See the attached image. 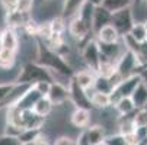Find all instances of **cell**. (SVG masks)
<instances>
[{
    "instance_id": "cell-18",
    "label": "cell",
    "mask_w": 147,
    "mask_h": 145,
    "mask_svg": "<svg viewBox=\"0 0 147 145\" xmlns=\"http://www.w3.org/2000/svg\"><path fill=\"white\" fill-rule=\"evenodd\" d=\"M73 78L77 81V84L82 86L83 89H93V84H95V78H96V73H93L92 70H80V71H76Z\"/></svg>"
},
{
    "instance_id": "cell-14",
    "label": "cell",
    "mask_w": 147,
    "mask_h": 145,
    "mask_svg": "<svg viewBox=\"0 0 147 145\" xmlns=\"http://www.w3.org/2000/svg\"><path fill=\"white\" fill-rule=\"evenodd\" d=\"M45 123V118L39 116L34 109L22 110V126L24 129H41Z\"/></svg>"
},
{
    "instance_id": "cell-37",
    "label": "cell",
    "mask_w": 147,
    "mask_h": 145,
    "mask_svg": "<svg viewBox=\"0 0 147 145\" xmlns=\"http://www.w3.org/2000/svg\"><path fill=\"white\" fill-rule=\"evenodd\" d=\"M32 5H34V0H18V10L29 13V10L32 9Z\"/></svg>"
},
{
    "instance_id": "cell-40",
    "label": "cell",
    "mask_w": 147,
    "mask_h": 145,
    "mask_svg": "<svg viewBox=\"0 0 147 145\" xmlns=\"http://www.w3.org/2000/svg\"><path fill=\"white\" fill-rule=\"evenodd\" d=\"M34 145H50V144H48V139H47L42 134H41V135L36 138V141L34 142Z\"/></svg>"
},
{
    "instance_id": "cell-29",
    "label": "cell",
    "mask_w": 147,
    "mask_h": 145,
    "mask_svg": "<svg viewBox=\"0 0 147 145\" xmlns=\"http://www.w3.org/2000/svg\"><path fill=\"white\" fill-rule=\"evenodd\" d=\"M128 35L134 41H137V42H144V41H147V31H146V26H144L143 22H136Z\"/></svg>"
},
{
    "instance_id": "cell-6",
    "label": "cell",
    "mask_w": 147,
    "mask_h": 145,
    "mask_svg": "<svg viewBox=\"0 0 147 145\" xmlns=\"http://www.w3.org/2000/svg\"><path fill=\"white\" fill-rule=\"evenodd\" d=\"M69 90H70V100L74 105V108L88 109V110L93 109L92 100H90V94L88 93L86 89H83L82 86H79L74 78H71L69 81Z\"/></svg>"
},
{
    "instance_id": "cell-39",
    "label": "cell",
    "mask_w": 147,
    "mask_h": 145,
    "mask_svg": "<svg viewBox=\"0 0 147 145\" xmlns=\"http://www.w3.org/2000/svg\"><path fill=\"white\" fill-rule=\"evenodd\" d=\"M76 141H77V145H90L89 138H88V134H86V129L80 132V135L77 136Z\"/></svg>"
},
{
    "instance_id": "cell-26",
    "label": "cell",
    "mask_w": 147,
    "mask_h": 145,
    "mask_svg": "<svg viewBox=\"0 0 147 145\" xmlns=\"http://www.w3.org/2000/svg\"><path fill=\"white\" fill-rule=\"evenodd\" d=\"M86 134L89 138L90 145H98L105 142V138H107V134H105V129L102 126H92V128H86Z\"/></svg>"
},
{
    "instance_id": "cell-47",
    "label": "cell",
    "mask_w": 147,
    "mask_h": 145,
    "mask_svg": "<svg viewBox=\"0 0 147 145\" xmlns=\"http://www.w3.org/2000/svg\"><path fill=\"white\" fill-rule=\"evenodd\" d=\"M25 145H34V144H25Z\"/></svg>"
},
{
    "instance_id": "cell-16",
    "label": "cell",
    "mask_w": 147,
    "mask_h": 145,
    "mask_svg": "<svg viewBox=\"0 0 147 145\" xmlns=\"http://www.w3.org/2000/svg\"><path fill=\"white\" fill-rule=\"evenodd\" d=\"M95 38L98 39V42H100V44H115V42H119L121 35L115 29L114 25H107V26L102 28L96 33Z\"/></svg>"
},
{
    "instance_id": "cell-46",
    "label": "cell",
    "mask_w": 147,
    "mask_h": 145,
    "mask_svg": "<svg viewBox=\"0 0 147 145\" xmlns=\"http://www.w3.org/2000/svg\"><path fill=\"white\" fill-rule=\"evenodd\" d=\"M144 109H147V103H146V106H144Z\"/></svg>"
},
{
    "instance_id": "cell-36",
    "label": "cell",
    "mask_w": 147,
    "mask_h": 145,
    "mask_svg": "<svg viewBox=\"0 0 147 145\" xmlns=\"http://www.w3.org/2000/svg\"><path fill=\"white\" fill-rule=\"evenodd\" d=\"M0 145H20V142H19L18 136H12V135L3 134L2 136H0Z\"/></svg>"
},
{
    "instance_id": "cell-41",
    "label": "cell",
    "mask_w": 147,
    "mask_h": 145,
    "mask_svg": "<svg viewBox=\"0 0 147 145\" xmlns=\"http://www.w3.org/2000/svg\"><path fill=\"white\" fill-rule=\"evenodd\" d=\"M138 74H140V77H141V80L147 84V67H141L140 70H138Z\"/></svg>"
},
{
    "instance_id": "cell-19",
    "label": "cell",
    "mask_w": 147,
    "mask_h": 145,
    "mask_svg": "<svg viewBox=\"0 0 147 145\" xmlns=\"http://www.w3.org/2000/svg\"><path fill=\"white\" fill-rule=\"evenodd\" d=\"M112 106H114V109L117 110V113L121 115V116L133 115V113L137 110V108H136V105H134V102H133L131 97H122V99H119L117 103H114Z\"/></svg>"
},
{
    "instance_id": "cell-17",
    "label": "cell",
    "mask_w": 147,
    "mask_h": 145,
    "mask_svg": "<svg viewBox=\"0 0 147 145\" xmlns=\"http://www.w3.org/2000/svg\"><path fill=\"white\" fill-rule=\"evenodd\" d=\"M70 120H71V125L73 126L86 129L89 126V122H90V110L76 108L73 110L71 116H70Z\"/></svg>"
},
{
    "instance_id": "cell-7",
    "label": "cell",
    "mask_w": 147,
    "mask_h": 145,
    "mask_svg": "<svg viewBox=\"0 0 147 145\" xmlns=\"http://www.w3.org/2000/svg\"><path fill=\"white\" fill-rule=\"evenodd\" d=\"M140 81H141V77L140 74H134L131 77H127V78H124L122 81H119L118 84L115 86L114 92L111 93V100H112V105L114 103H117L119 99L122 97H131V94L134 93L136 87L140 84Z\"/></svg>"
},
{
    "instance_id": "cell-11",
    "label": "cell",
    "mask_w": 147,
    "mask_h": 145,
    "mask_svg": "<svg viewBox=\"0 0 147 145\" xmlns=\"http://www.w3.org/2000/svg\"><path fill=\"white\" fill-rule=\"evenodd\" d=\"M112 22V13L105 9L102 5H96L95 10H93V20H92V31L96 35L102 28H105L107 25H111Z\"/></svg>"
},
{
    "instance_id": "cell-32",
    "label": "cell",
    "mask_w": 147,
    "mask_h": 145,
    "mask_svg": "<svg viewBox=\"0 0 147 145\" xmlns=\"http://www.w3.org/2000/svg\"><path fill=\"white\" fill-rule=\"evenodd\" d=\"M134 54L137 55V59L140 63V68L147 65V41L138 44V48L134 51Z\"/></svg>"
},
{
    "instance_id": "cell-24",
    "label": "cell",
    "mask_w": 147,
    "mask_h": 145,
    "mask_svg": "<svg viewBox=\"0 0 147 145\" xmlns=\"http://www.w3.org/2000/svg\"><path fill=\"white\" fill-rule=\"evenodd\" d=\"M100 5L105 9H108L111 13H115V12H119L122 9L131 7L134 5V0H102Z\"/></svg>"
},
{
    "instance_id": "cell-9",
    "label": "cell",
    "mask_w": 147,
    "mask_h": 145,
    "mask_svg": "<svg viewBox=\"0 0 147 145\" xmlns=\"http://www.w3.org/2000/svg\"><path fill=\"white\" fill-rule=\"evenodd\" d=\"M99 47H100V63L103 61H111V63H118L119 58L122 57V54L125 52L127 47H122L119 42H115V44H100L99 42Z\"/></svg>"
},
{
    "instance_id": "cell-23",
    "label": "cell",
    "mask_w": 147,
    "mask_h": 145,
    "mask_svg": "<svg viewBox=\"0 0 147 145\" xmlns=\"http://www.w3.org/2000/svg\"><path fill=\"white\" fill-rule=\"evenodd\" d=\"M131 99H133L137 109H141V108L146 106V103H147V84L143 80L140 81V84L136 87L134 93L131 94Z\"/></svg>"
},
{
    "instance_id": "cell-22",
    "label": "cell",
    "mask_w": 147,
    "mask_h": 145,
    "mask_svg": "<svg viewBox=\"0 0 147 145\" xmlns=\"http://www.w3.org/2000/svg\"><path fill=\"white\" fill-rule=\"evenodd\" d=\"M114 89H115V84H114V81H112L109 77L96 74L95 84H93V90H95V92H100V93H108V94H111V93L114 92Z\"/></svg>"
},
{
    "instance_id": "cell-30",
    "label": "cell",
    "mask_w": 147,
    "mask_h": 145,
    "mask_svg": "<svg viewBox=\"0 0 147 145\" xmlns=\"http://www.w3.org/2000/svg\"><path fill=\"white\" fill-rule=\"evenodd\" d=\"M133 119L137 128H147V109H137L133 115Z\"/></svg>"
},
{
    "instance_id": "cell-35",
    "label": "cell",
    "mask_w": 147,
    "mask_h": 145,
    "mask_svg": "<svg viewBox=\"0 0 147 145\" xmlns=\"http://www.w3.org/2000/svg\"><path fill=\"white\" fill-rule=\"evenodd\" d=\"M22 131H24V128H20V126H18V125H13V123H7V122H6V126H5V134H6V135L19 136Z\"/></svg>"
},
{
    "instance_id": "cell-3",
    "label": "cell",
    "mask_w": 147,
    "mask_h": 145,
    "mask_svg": "<svg viewBox=\"0 0 147 145\" xmlns=\"http://www.w3.org/2000/svg\"><path fill=\"white\" fill-rule=\"evenodd\" d=\"M82 58L85 61L89 70L98 74L99 67H100V47L98 39H88L85 47L82 48Z\"/></svg>"
},
{
    "instance_id": "cell-20",
    "label": "cell",
    "mask_w": 147,
    "mask_h": 145,
    "mask_svg": "<svg viewBox=\"0 0 147 145\" xmlns=\"http://www.w3.org/2000/svg\"><path fill=\"white\" fill-rule=\"evenodd\" d=\"M2 38H3V48L10 49V51H15V52L19 49V38H18L15 29L6 28L2 32Z\"/></svg>"
},
{
    "instance_id": "cell-31",
    "label": "cell",
    "mask_w": 147,
    "mask_h": 145,
    "mask_svg": "<svg viewBox=\"0 0 147 145\" xmlns=\"http://www.w3.org/2000/svg\"><path fill=\"white\" fill-rule=\"evenodd\" d=\"M16 86V81H9V83H0V106L6 102L9 94L12 93L13 87Z\"/></svg>"
},
{
    "instance_id": "cell-45",
    "label": "cell",
    "mask_w": 147,
    "mask_h": 145,
    "mask_svg": "<svg viewBox=\"0 0 147 145\" xmlns=\"http://www.w3.org/2000/svg\"><path fill=\"white\" fill-rule=\"evenodd\" d=\"M98 145H107V144H105V142H102V144H98Z\"/></svg>"
},
{
    "instance_id": "cell-33",
    "label": "cell",
    "mask_w": 147,
    "mask_h": 145,
    "mask_svg": "<svg viewBox=\"0 0 147 145\" xmlns=\"http://www.w3.org/2000/svg\"><path fill=\"white\" fill-rule=\"evenodd\" d=\"M105 144L107 145H130L128 139L122 134H115V135H109L105 138Z\"/></svg>"
},
{
    "instance_id": "cell-25",
    "label": "cell",
    "mask_w": 147,
    "mask_h": 145,
    "mask_svg": "<svg viewBox=\"0 0 147 145\" xmlns=\"http://www.w3.org/2000/svg\"><path fill=\"white\" fill-rule=\"evenodd\" d=\"M16 63V52L3 48L0 51V70H10Z\"/></svg>"
},
{
    "instance_id": "cell-5",
    "label": "cell",
    "mask_w": 147,
    "mask_h": 145,
    "mask_svg": "<svg viewBox=\"0 0 147 145\" xmlns=\"http://www.w3.org/2000/svg\"><path fill=\"white\" fill-rule=\"evenodd\" d=\"M134 23H136V20H134V13H133L131 7H127V9H122L119 12L112 13L111 25L115 26V29L119 32L121 38L125 36V35H128L131 32Z\"/></svg>"
},
{
    "instance_id": "cell-43",
    "label": "cell",
    "mask_w": 147,
    "mask_h": 145,
    "mask_svg": "<svg viewBox=\"0 0 147 145\" xmlns=\"http://www.w3.org/2000/svg\"><path fill=\"white\" fill-rule=\"evenodd\" d=\"M3 49V38H2V32H0V51Z\"/></svg>"
},
{
    "instance_id": "cell-2",
    "label": "cell",
    "mask_w": 147,
    "mask_h": 145,
    "mask_svg": "<svg viewBox=\"0 0 147 145\" xmlns=\"http://www.w3.org/2000/svg\"><path fill=\"white\" fill-rule=\"evenodd\" d=\"M38 81H54V76L50 70L42 67L41 64L26 63L16 76V83H25V84H35Z\"/></svg>"
},
{
    "instance_id": "cell-4",
    "label": "cell",
    "mask_w": 147,
    "mask_h": 145,
    "mask_svg": "<svg viewBox=\"0 0 147 145\" xmlns=\"http://www.w3.org/2000/svg\"><path fill=\"white\" fill-rule=\"evenodd\" d=\"M138 70H140V63L137 59V55L131 49H125V52L122 54V57L117 63V73L124 80L127 77L137 74Z\"/></svg>"
},
{
    "instance_id": "cell-10",
    "label": "cell",
    "mask_w": 147,
    "mask_h": 145,
    "mask_svg": "<svg viewBox=\"0 0 147 145\" xmlns=\"http://www.w3.org/2000/svg\"><path fill=\"white\" fill-rule=\"evenodd\" d=\"M47 97L51 100V103H53L54 106L64 105L67 100H70L69 86H64L61 81H53L51 89H50V93H48Z\"/></svg>"
},
{
    "instance_id": "cell-21",
    "label": "cell",
    "mask_w": 147,
    "mask_h": 145,
    "mask_svg": "<svg viewBox=\"0 0 147 145\" xmlns=\"http://www.w3.org/2000/svg\"><path fill=\"white\" fill-rule=\"evenodd\" d=\"M90 100H92V105L96 109H108L112 106V100H111V94L108 93H100V92H93L90 94Z\"/></svg>"
},
{
    "instance_id": "cell-48",
    "label": "cell",
    "mask_w": 147,
    "mask_h": 145,
    "mask_svg": "<svg viewBox=\"0 0 147 145\" xmlns=\"http://www.w3.org/2000/svg\"><path fill=\"white\" fill-rule=\"evenodd\" d=\"M146 3H147V0H146Z\"/></svg>"
},
{
    "instance_id": "cell-38",
    "label": "cell",
    "mask_w": 147,
    "mask_h": 145,
    "mask_svg": "<svg viewBox=\"0 0 147 145\" xmlns=\"http://www.w3.org/2000/svg\"><path fill=\"white\" fill-rule=\"evenodd\" d=\"M54 145H77V141L70 136H60L55 139Z\"/></svg>"
},
{
    "instance_id": "cell-27",
    "label": "cell",
    "mask_w": 147,
    "mask_h": 145,
    "mask_svg": "<svg viewBox=\"0 0 147 145\" xmlns=\"http://www.w3.org/2000/svg\"><path fill=\"white\" fill-rule=\"evenodd\" d=\"M53 108L54 105L51 103V100L48 97H41L38 100V103L34 106V110L39 115V116H42V118H47L51 112H53Z\"/></svg>"
},
{
    "instance_id": "cell-44",
    "label": "cell",
    "mask_w": 147,
    "mask_h": 145,
    "mask_svg": "<svg viewBox=\"0 0 147 145\" xmlns=\"http://www.w3.org/2000/svg\"><path fill=\"white\" fill-rule=\"evenodd\" d=\"M143 23H144V26H146V31H147V19L144 20V22H143Z\"/></svg>"
},
{
    "instance_id": "cell-15",
    "label": "cell",
    "mask_w": 147,
    "mask_h": 145,
    "mask_svg": "<svg viewBox=\"0 0 147 145\" xmlns=\"http://www.w3.org/2000/svg\"><path fill=\"white\" fill-rule=\"evenodd\" d=\"M31 17L29 13L26 12H20V10H13V12H7V17H6V22H7V28H20V26H26L31 22Z\"/></svg>"
},
{
    "instance_id": "cell-1",
    "label": "cell",
    "mask_w": 147,
    "mask_h": 145,
    "mask_svg": "<svg viewBox=\"0 0 147 145\" xmlns=\"http://www.w3.org/2000/svg\"><path fill=\"white\" fill-rule=\"evenodd\" d=\"M36 45H38L36 47V63L38 64H41L47 70H50L53 73V76L57 74L61 77H66L69 80L73 78L76 71L67 63V59H64V57L61 54H58L54 48L44 44L42 39H38Z\"/></svg>"
},
{
    "instance_id": "cell-12",
    "label": "cell",
    "mask_w": 147,
    "mask_h": 145,
    "mask_svg": "<svg viewBox=\"0 0 147 145\" xmlns=\"http://www.w3.org/2000/svg\"><path fill=\"white\" fill-rule=\"evenodd\" d=\"M88 0H63L61 5V17L64 20H71L73 17H76L82 7L85 6V3Z\"/></svg>"
},
{
    "instance_id": "cell-28",
    "label": "cell",
    "mask_w": 147,
    "mask_h": 145,
    "mask_svg": "<svg viewBox=\"0 0 147 145\" xmlns=\"http://www.w3.org/2000/svg\"><path fill=\"white\" fill-rule=\"evenodd\" d=\"M41 134H42V129H24L18 138H19L20 145L34 144V142L36 141V138H38Z\"/></svg>"
},
{
    "instance_id": "cell-13",
    "label": "cell",
    "mask_w": 147,
    "mask_h": 145,
    "mask_svg": "<svg viewBox=\"0 0 147 145\" xmlns=\"http://www.w3.org/2000/svg\"><path fill=\"white\" fill-rule=\"evenodd\" d=\"M41 97H44V96L41 94V93L35 89V86L32 84L31 89L19 99V102L16 103V106H18L20 110H32L34 106L38 103V100H39Z\"/></svg>"
},
{
    "instance_id": "cell-8",
    "label": "cell",
    "mask_w": 147,
    "mask_h": 145,
    "mask_svg": "<svg viewBox=\"0 0 147 145\" xmlns=\"http://www.w3.org/2000/svg\"><path fill=\"white\" fill-rule=\"evenodd\" d=\"M69 32L74 39L83 41V39H88V35L93 31H92V25L89 22H86V20L80 16H76L69 23Z\"/></svg>"
},
{
    "instance_id": "cell-34",
    "label": "cell",
    "mask_w": 147,
    "mask_h": 145,
    "mask_svg": "<svg viewBox=\"0 0 147 145\" xmlns=\"http://www.w3.org/2000/svg\"><path fill=\"white\" fill-rule=\"evenodd\" d=\"M51 84H53V81H38V83H35V89L42 94L44 97H47L48 96V93H50V89H51Z\"/></svg>"
},
{
    "instance_id": "cell-42",
    "label": "cell",
    "mask_w": 147,
    "mask_h": 145,
    "mask_svg": "<svg viewBox=\"0 0 147 145\" xmlns=\"http://www.w3.org/2000/svg\"><path fill=\"white\" fill-rule=\"evenodd\" d=\"M144 2H146V0H134V5H136V6H141Z\"/></svg>"
},
{
    "instance_id": "cell-49",
    "label": "cell",
    "mask_w": 147,
    "mask_h": 145,
    "mask_svg": "<svg viewBox=\"0 0 147 145\" xmlns=\"http://www.w3.org/2000/svg\"><path fill=\"white\" fill-rule=\"evenodd\" d=\"M144 67H147V65H144Z\"/></svg>"
}]
</instances>
